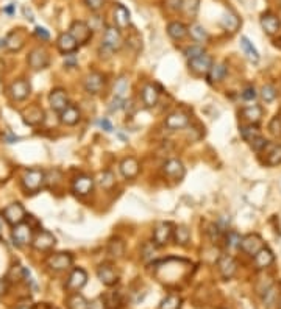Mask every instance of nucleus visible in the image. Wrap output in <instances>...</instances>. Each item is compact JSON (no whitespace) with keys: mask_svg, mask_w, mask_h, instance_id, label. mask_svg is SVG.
Masks as SVG:
<instances>
[{"mask_svg":"<svg viewBox=\"0 0 281 309\" xmlns=\"http://www.w3.org/2000/svg\"><path fill=\"white\" fill-rule=\"evenodd\" d=\"M108 253L116 259L122 258L123 253H125V244H123L122 239H112L108 245Z\"/></svg>","mask_w":281,"mask_h":309,"instance_id":"nucleus-42","label":"nucleus"},{"mask_svg":"<svg viewBox=\"0 0 281 309\" xmlns=\"http://www.w3.org/2000/svg\"><path fill=\"white\" fill-rule=\"evenodd\" d=\"M66 61H64V64L66 66H75V58H74V55H66Z\"/></svg>","mask_w":281,"mask_h":309,"instance_id":"nucleus-58","label":"nucleus"},{"mask_svg":"<svg viewBox=\"0 0 281 309\" xmlns=\"http://www.w3.org/2000/svg\"><path fill=\"white\" fill-rule=\"evenodd\" d=\"M18 309H32V307L30 306H19Z\"/></svg>","mask_w":281,"mask_h":309,"instance_id":"nucleus-59","label":"nucleus"},{"mask_svg":"<svg viewBox=\"0 0 281 309\" xmlns=\"http://www.w3.org/2000/svg\"><path fill=\"white\" fill-rule=\"evenodd\" d=\"M123 44V38L120 35V30L117 27H106L103 39H102V47H105L109 52H116L122 47Z\"/></svg>","mask_w":281,"mask_h":309,"instance_id":"nucleus-6","label":"nucleus"},{"mask_svg":"<svg viewBox=\"0 0 281 309\" xmlns=\"http://www.w3.org/2000/svg\"><path fill=\"white\" fill-rule=\"evenodd\" d=\"M265 164L267 166H278L281 164V145H267L265 147Z\"/></svg>","mask_w":281,"mask_h":309,"instance_id":"nucleus-36","label":"nucleus"},{"mask_svg":"<svg viewBox=\"0 0 281 309\" xmlns=\"http://www.w3.org/2000/svg\"><path fill=\"white\" fill-rule=\"evenodd\" d=\"M67 307L69 309H91V303L83 297L81 293H72L67 298Z\"/></svg>","mask_w":281,"mask_h":309,"instance_id":"nucleus-37","label":"nucleus"},{"mask_svg":"<svg viewBox=\"0 0 281 309\" xmlns=\"http://www.w3.org/2000/svg\"><path fill=\"white\" fill-rule=\"evenodd\" d=\"M69 33L75 38V41L78 42V44H86V42L92 38L91 27L83 21L72 22V25H70V28H69Z\"/></svg>","mask_w":281,"mask_h":309,"instance_id":"nucleus-13","label":"nucleus"},{"mask_svg":"<svg viewBox=\"0 0 281 309\" xmlns=\"http://www.w3.org/2000/svg\"><path fill=\"white\" fill-rule=\"evenodd\" d=\"M188 33L192 36V39L194 41H197V42H205V41H208V32L205 30V28L200 25V24H192L191 27H188Z\"/></svg>","mask_w":281,"mask_h":309,"instance_id":"nucleus-41","label":"nucleus"},{"mask_svg":"<svg viewBox=\"0 0 281 309\" xmlns=\"http://www.w3.org/2000/svg\"><path fill=\"white\" fill-rule=\"evenodd\" d=\"M174 241L177 245H188L189 241H191V231L186 225H178V227L174 228Z\"/></svg>","mask_w":281,"mask_h":309,"instance_id":"nucleus-35","label":"nucleus"},{"mask_svg":"<svg viewBox=\"0 0 281 309\" xmlns=\"http://www.w3.org/2000/svg\"><path fill=\"white\" fill-rule=\"evenodd\" d=\"M74 264V258L70 253H53L50 255L46 261V265L52 272H66L67 269H70Z\"/></svg>","mask_w":281,"mask_h":309,"instance_id":"nucleus-4","label":"nucleus"},{"mask_svg":"<svg viewBox=\"0 0 281 309\" xmlns=\"http://www.w3.org/2000/svg\"><path fill=\"white\" fill-rule=\"evenodd\" d=\"M2 217L5 219L7 223H10L11 227H14V225L18 223H22L27 217L25 214V209L21 203L14 202V203H10L7 205L4 209H2Z\"/></svg>","mask_w":281,"mask_h":309,"instance_id":"nucleus-5","label":"nucleus"},{"mask_svg":"<svg viewBox=\"0 0 281 309\" xmlns=\"http://www.w3.org/2000/svg\"><path fill=\"white\" fill-rule=\"evenodd\" d=\"M200 0H183V11L186 13V16L194 18L197 11H199Z\"/></svg>","mask_w":281,"mask_h":309,"instance_id":"nucleus-47","label":"nucleus"},{"mask_svg":"<svg viewBox=\"0 0 281 309\" xmlns=\"http://www.w3.org/2000/svg\"><path fill=\"white\" fill-rule=\"evenodd\" d=\"M241 46H242V49H244V52H245V55H247V58H248L250 61H253V63H258V61H259V53H258L256 47L251 44L250 39H248L247 36H242V38H241Z\"/></svg>","mask_w":281,"mask_h":309,"instance_id":"nucleus-39","label":"nucleus"},{"mask_svg":"<svg viewBox=\"0 0 281 309\" xmlns=\"http://www.w3.org/2000/svg\"><path fill=\"white\" fill-rule=\"evenodd\" d=\"M164 125L166 128L172 130V131H178V130H183L186 128L189 125V116L186 112H181V111H175L172 114H169L164 120Z\"/></svg>","mask_w":281,"mask_h":309,"instance_id":"nucleus-18","label":"nucleus"},{"mask_svg":"<svg viewBox=\"0 0 281 309\" xmlns=\"http://www.w3.org/2000/svg\"><path fill=\"white\" fill-rule=\"evenodd\" d=\"M261 27L267 35H276L281 28V21L273 13H264L261 16Z\"/></svg>","mask_w":281,"mask_h":309,"instance_id":"nucleus-23","label":"nucleus"},{"mask_svg":"<svg viewBox=\"0 0 281 309\" xmlns=\"http://www.w3.org/2000/svg\"><path fill=\"white\" fill-rule=\"evenodd\" d=\"M279 309H281V304H279Z\"/></svg>","mask_w":281,"mask_h":309,"instance_id":"nucleus-61","label":"nucleus"},{"mask_svg":"<svg viewBox=\"0 0 281 309\" xmlns=\"http://www.w3.org/2000/svg\"><path fill=\"white\" fill-rule=\"evenodd\" d=\"M55 244H56L55 236H53L50 231H47V230L38 231V233L33 236V241H32L33 248L38 250V251H49L50 248H53Z\"/></svg>","mask_w":281,"mask_h":309,"instance_id":"nucleus-12","label":"nucleus"},{"mask_svg":"<svg viewBox=\"0 0 281 309\" xmlns=\"http://www.w3.org/2000/svg\"><path fill=\"white\" fill-rule=\"evenodd\" d=\"M213 58H211V55H208L206 52L200 56H197V58H192L189 60L188 66H189V70L195 75H208L211 66H213Z\"/></svg>","mask_w":281,"mask_h":309,"instance_id":"nucleus-10","label":"nucleus"},{"mask_svg":"<svg viewBox=\"0 0 281 309\" xmlns=\"http://www.w3.org/2000/svg\"><path fill=\"white\" fill-rule=\"evenodd\" d=\"M98 183H100V186H102L103 189L109 191V189L114 188V185H116V178H114V175H112V172L105 171V172L100 174V177H98Z\"/></svg>","mask_w":281,"mask_h":309,"instance_id":"nucleus-44","label":"nucleus"},{"mask_svg":"<svg viewBox=\"0 0 281 309\" xmlns=\"http://www.w3.org/2000/svg\"><path fill=\"white\" fill-rule=\"evenodd\" d=\"M262 247L265 245L259 234H247V236H242L241 239V250L250 256H255Z\"/></svg>","mask_w":281,"mask_h":309,"instance_id":"nucleus-14","label":"nucleus"},{"mask_svg":"<svg viewBox=\"0 0 281 309\" xmlns=\"http://www.w3.org/2000/svg\"><path fill=\"white\" fill-rule=\"evenodd\" d=\"M269 131L272 136L275 137H281V117L279 116H275L270 123H269Z\"/></svg>","mask_w":281,"mask_h":309,"instance_id":"nucleus-49","label":"nucleus"},{"mask_svg":"<svg viewBox=\"0 0 281 309\" xmlns=\"http://www.w3.org/2000/svg\"><path fill=\"white\" fill-rule=\"evenodd\" d=\"M160 98V91L155 86L153 83H146L143 89H140V100H143V105L146 108H153L158 103Z\"/></svg>","mask_w":281,"mask_h":309,"instance_id":"nucleus-21","label":"nucleus"},{"mask_svg":"<svg viewBox=\"0 0 281 309\" xmlns=\"http://www.w3.org/2000/svg\"><path fill=\"white\" fill-rule=\"evenodd\" d=\"M278 287H276V284H273V283H270L269 286H265V289L261 292V295H262V304H264V307H267V309H272L275 304H276V301H278Z\"/></svg>","mask_w":281,"mask_h":309,"instance_id":"nucleus-30","label":"nucleus"},{"mask_svg":"<svg viewBox=\"0 0 281 309\" xmlns=\"http://www.w3.org/2000/svg\"><path fill=\"white\" fill-rule=\"evenodd\" d=\"M181 307V298L178 295H167L166 298H163V301L160 303V309H180Z\"/></svg>","mask_w":281,"mask_h":309,"instance_id":"nucleus-43","label":"nucleus"},{"mask_svg":"<svg viewBox=\"0 0 281 309\" xmlns=\"http://www.w3.org/2000/svg\"><path fill=\"white\" fill-rule=\"evenodd\" d=\"M21 181H22V188L27 192L35 194L46 183V172L41 171V169H36V167L27 169V171H24V174H22Z\"/></svg>","mask_w":281,"mask_h":309,"instance_id":"nucleus-1","label":"nucleus"},{"mask_svg":"<svg viewBox=\"0 0 281 309\" xmlns=\"http://www.w3.org/2000/svg\"><path fill=\"white\" fill-rule=\"evenodd\" d=\"M242 98L245 102H251V100H255V98L258 97V92L255 89V86H247L242 92H241Z\"/></svg>","mask_w":281,"mask_h":309,"instance_id":"nucleus-52","label":"nucleus"},{"mask_svg":"<svg viewBox=\"0 0 281 309\" xmlns=\"http://www.w3.org/2000/svg\"><path fill=\"white\" fill-rule=\"evenodd\" d=\"M278 44H279V46H281V38H279V41H278Z\"/></svg>","mask_w":281,"mask_h":309,"instance_id":"nucleus-60","label":"nucleus"},{"mask_svg":"<svg viewBox=\"0 0 281 309\" xmlns=\"http://www.w3.org/2000/svg\"><path fill=\"white\" fill-rule=\"evenodd\" d=\"M35 33H36V36L41 38L42 41H47V39L50 38V33L46 30L44 27H36V28H35Z\"/></svg>","mask_w":281,"mask_h":309,"instance_id":"nucleus-55","label":"nucleus"},{"mask_svg":"<svg viewBox=\"0 0 281 309\" xmlns=\"http://www.w3.org/2000/svg\"><path fill=\"white\" fill-rule=\"evenodd\" d=\"M128 89H130V83H128V78L126 77H119L114 83V97H119V98H123L128 95Z\"/></svg>","mask_w":281,"mask_h":309,"instance_id":"nucleus-40","label":"nucleus"},{"mask_svg":"<svg viewBox=\"0 0 281 309\" xmlns=\"http://www.w3.org/2000/svg\"><path fill=\"white\" fill-rule=\"evenodd\" d=\"M217 269L223 279H231L237 272V262L231 255H222L217 261Z\"/></svg>","mask_w":281,"mask_h":309,"instance_id":"nucleus-16","label":"nucleus"},{"mask_svg":"<svg viewBox=\"0 0 281 309\" xmlns=\"http://www.w3.org/2000/svg\"><path fill=\"white\" fill-rule=\"evenodd\" d=\"M275 261V255L273 251L269 247H262L255 256H253V265L258 270H264L267 267H270Z\"/></svg>","mask_w":281,"mask_h":309,"instance_id":"nucleus-20","label":"nucleus"},{"mask_svg":"<svg viewBox=\"0 0 281 309\" xmlns=\"http://www.w3.org/2000/svg\"><path fill=\"white\" fill-rule=\"evenodd\" d=\"M86 283H88V273L83 269H78L77 267V269L70 272V275L66 281V290L70 293H77L86 286Z\"/></svg>","mask_w":281,"mask_h":309,"instance_id":"nucleus-7","label":"nucleus"},{"mask_svg":"<svg viewBox=\"0 0 281 309\" xmlns=\"http://www.w3.org/2000/svg\"><path fill=\"white\" fill-rule=\"evenodd\" d=\"M227 72H228L227 64H225V63H216V64L211 66L209 72H208V75H206V77H208V81H209L211 84L219 83V81H222L225 77H227Z\"/></svg>","mask_w":281,"mask_h":309,"instance_id":"nucleus-31","label":"nucleus"},{"mask_svg":"<svg viewBox=\"0 0 281 309\" xmlns=\"http://www.w3.org/2000/svg\"><path fill=\"white\" fill-rule=\"evenodd\" d=\"M241 136H242V139L245 140V142L251 144L253 140H255L256 137H259V136H262V134H261V131H259V128L256 125L247 123V125L241 126Z\"/></svg>","mask_w":281,"mask_h":309,"instance_id":"nucleus-38","label":"nucleus"},{"mask_svg":"<svg viewBox=\"0 0 281 309\" xmlns=\"http://www.w3.org/2000/svg\"><path fill=\"white\" fill-rule=\"evenodd\" d=\"M94 183H95L94 178L89 175H78L72 181V191H74V194H77L80 197H86L92 192Z\"/></svg>","mask_w":281,"mask_h":309,"instance_id":"nucleus-17","label":"nucleus"},{"mask_svg":"<svg viewBox=\"0 0 281 309\" xmlns=\"http://www.w3.org/2000/svg\"><path fill=\"white\" fill-rule=\"evenodd\" d=\"M166 7L172 11L183 10V0H166Z\"/></svg>","mask_w":281,"mask_h":309,"instance_id":"nucleus-54","label":"nucleus"},{"mask_svg":"<svg viewBox=\"0 0 281 309\" xmlns=\"http://www.w3.org/2000/svg\"><path fill=\"white\" fill-rule=\"evenodd\" d=\"M167 35L174 41H181L188 35V27L180 21H172L167 24Z\"/></svg>","mask_w":281,"mask_h":309,"instance_id":"nucleus-29","label":"nucleus"},{"mask_svg":"<svg viewBox=\"0 0 281 309\" xmlns=\"http://www.w3.org/2000/svg\"><path fill=\"white\" fill-rule=\"evenodd\" d=\"M33 236H35L33 228L28 223H25V222L14 225L13 230H11V239H13V242L16 244L18 247L30 245L32 241H33Z\"/></svg>","mask_w":281,"mask_h":309,"instance_id":"nucleus-3","label":"nucleus"},{"mask_svg":"<svg viewBox=\"0 0 281 309\" xmlns=\"http://www.w3.org/2000/svg\"><path fill=\"white\" fill-rule=\"evenodd\" d=\"M250 145H251V148L255 150V151H262V150H265L267 145H269V140L264 139L262 136H259V137H256L255 140H253Z\"/></svg>","mask_w":281,"mask_h":309,"instance_id":"nucleus-51","label":"nucleus"},{"mask_svg":"<svg viewBox=\"0 0 281 309\" xmlns=\"http://www.w3.org/2000/svg\"><path fill=\"white\" fill-rule=\"evenodd\" d=\"M220 24H222V27L225 28V30L233 33V32H236L237 28H239V24H241V21H239V16H237L234 11H230V10H228V11L222 16Z\"/></svg>","mask_w":281,"mask_h":309,"instance_id":"nucleus-34","label":"nucleus"},{"mask_svg":"<svg viewBox=\"0 0 281 309\" xmlns=\"http://www.w3.org/2000/svg\"><path fill=\"white\" fill-rule=\"evenodd\" d=\"M8 95L11 97V100L14 102H22L30 95V83L24 78H19L16 81H13L8 88Z\"/></svg>","mask_w":281,"mask_h":309,"instance_id":"nucleus-11","label":"nucleus"},{"mask_svg":"<svg viewBox=\"0 0 281 309\" xmlns=\"http://www.w3.org/2000/svg\"><path fill=\"white\" fill-rule=\"evenodd\" d=\"M105 75L100 74V72H91L88 74L86 77H84L83 80V86L84 89H86L88 94L91 95H97V94H100L102 89L105 88Z\"/></svg>","mask_w":281,"mask_h":309,"instance_id":"nucleus-9","label":"nucleus"},{"mask_svg":"<svg viewBox=\"0 0 281 309\" xmlns=\"http://www.w3.org/2000/svg\"><path fill=\"white\" fill-rule=\"evenodd\" d=\"M56 47L58 50L64 55H69V53H74L78 47V42L75 41V38L70 35L69 32L67 33H61L56 39Z\"/></svg>","mask_w":281,"mask_h":309,"instance_id":"nucleus-25","label":"nucleus"},{"mask_svg":"<svg viewBox=\"0 0 281 309\" xmlns=\"http://www.w3.org/2000/svg\"><path fill=\"white\" fill-rule=\"evenodd\" d=\"M97 278L100 279V283L111 287L119 283V273L111 264H102L97 269Z\"/></svg>","mask_w":281,"mask_h":309,"instance_id":"nucleus-15","label":"nucleus"},{"mask_svg":"<svg viewBox=\"0 0 281 309\" xmlns=\"http://www.w3.org/2000/svg\"><path fill=\"white\" fill-rule=\"evenodd\" d=\"M22 119L27 125L30 126H38L44 122V111L39 106H30L22 111Z\"/></svg>","mask_w":281,"mask_h":309,"instance_id":"nucleus-24","label":"nucleus"},{"mask_svg":"<svg viewBox=\"0 0 281 309\" xmlns=\"http://www.w3.org/2000/svg\"><path fill=\"white\" fill-rule=\"evenodd\" d=\"M98 125H100L106 133H111V131H112V123H111L108 119H102L100 122H98Z\"/></svg>","mask_w":281,"mask_h":309,"instance_id":"nucleus-56","label":"nucleus"},{"mask_svg":"<svg viewBox=\"0 0 281 309\" xmlns=\"http://www.w3.org/2000/svg\"><path fill=\"white\" fill-rule=\"evenodd\" d=\"M8 290V281L7 279H0V297L5 295Z\"/></svg>","mask_w":281,"mask_h":309,"instance_id":"nucleus-57","label":"nucleus"},{"mask_svg":"<svg viewBox=\"0 0 281 309\" xmlns=\"http://www.w3.org/2000/svg\"><path fill=\"white\" fill-rule=\"evenodd\" d=\"M112 16H114V22L119 28H126L130 25V11L126 7H123L122 4H117L114 7V11H112Z\"/></svg>","mask_w":281,"mask_h":309,"instance_id":"nucleus-32","label":"nucleus"},{"mask_svg":"<svg viewBox=\"0 0 281 309\" xmlns=\"http://www.w3.org/2000/svg\"><path fill=\"white\" fill-rule=\"evenodd\" d=\"M206 231H208V236L211 237V241L216 242V241H219V239H220V236H222V231H223V230H220L219 225H216V223H211Z\"/></svg>","mask_w":281,"mask_h":309,"instance_id":"nucleus-50","label":"nucleus"},{"mask_svg":"<svg viewBox=\"0 0 281 309\" xmlns=\"http://www.w3.org/2000/svg\"><path fill=\"white\" fill-rule=\"evenodd\" d=\"M205 53V49L202 47V46H189V47H186L185 49V56L188 60H192V58H197V56H200V55H203Z\"/></svg>","mask_w":281,"mask_h":309,"instance_id":"nucleus-48","label":"nucleus"},{"mask_svg":"<svg viewBox=\"0 0 281 309\" xmlns=\"http://www.w3.org/2000/svg\"><path fill=\"white\" fill-rule=\"evenodd\" d=\"M81 119V112L77 106L74 105H67L61 112H60V122L63 125H67V126H74L80 122Z\"/></svg>","mask_w":281,"mask_h":309,"instance_id":"nucleus-26","label":"nucleus"},{"mask_svg":"<svg viewBox=\"0 0 281 309\" xmlns=\"http://www.w3.org/2000/svg\"><path fill=\"white\" fill-rule=\"evenodd\" d=\"M163 174L164 177L171 178V180H181L185 177V166H183V163L177 158L167 160L163 164Z\"/></svg>","mask_w":281,"mask_h":309,"instance_id":"nucleus-19","label":"nucleus"},{"mask_svg":"<svg viewBox=\"0 0 281 309\" xmlns=\"http://www.w3.org/2000/svg\"><path fill=\"white\" fill-rule=\"evenodd\" d=\"M84 5H86L91 11H98L103 8L105 0H84Z\"/></svg>","mask_w":281,"mask_h":309,"instance_id":"nucleus-53","label":"nucleus"},{"mask_svg":"<svg viewBox=\"0 0 281 309\" xmlns=\"http://www.w3.org/2000/svg\"><path fill=\"white\" fill-rule=\"evenodd\" d=\"M27 63L30 66L33 70H42L46 69L50 63V58H49V53L46 52V49L42 47H36L33 49L30 53L27 56Z\"/></svg>","mask_w":281,"mask_h":309,"instance_id":"nucleus-8","label":"nucleus"},{"mask_svg":"<svg viewBox=\"0 0 281 309\" xmlns=\"http://www.w3.org/2000/svg\"><path fill=\"white\" fill-rule=\"evenodd\" d=\"M241 114H242V119L247 122V123H251V125H256L261 122L262 116H264V109L262 106L259 105H250V106H245L242 111H241Z\"/></svg>","mask_w":281,"mask_h":309,"instance_id":"nucleus-28","label":"nucleus"},{"mask_svg":"<svg viewBox=\"0 0 281 309\" xmlns=\"http://www.w3.org/2000/svg\"><path fill=\"white\" fill-rule=\"evenodd\" d=\"M241 239H242V236L239 234V233L230 231V233L227 234V237H225V244H227V247L231 248V250L241 248Z\"/></svg>","mask_w":281,"mask_h":309,"instance_id":"nucleus-46","label":"nucleus"},{"mask_svg":"<svg viewBox=\"0 0 281 309\" xmlns=\"http://www.w3.org/2000/svg\"><path fill=\"white\" fill-rule=\"evenodd\" d=\"M278 95V91L273 84H264L262 89H261V97L265 103H272Z\"/></svg>","mask_w":281,"mask_h":309,"instance_id":"nucleus-45","label":"nucleus"},{"mask_svg":"<svg viewBox=\"0 0 281 309\" xmlns=\"http://www.w3.org/2000/svg\"><path fill=\"white\" fill-rule=\"evenodd\" d=\"M139 171H140V166L136 158L128 157L120 161V172L125 178H128V180L136 178L139 175Z\"/></svg>","mask_w":281,"mask_h":309,"instance_id":"nucleus-27","label":"nucleus"},{"mask_svg":"<svg viewBox=\"0 0 281 309\" xmlns=\"http://www.w3.org/2000/svg\"><path fill=\"white\" fill-rule=\"evenodd\" d=\"M174 225L171 222H158L152 231V244L155 247H164L174 236Z\"/></svg>","mask_w":281,"mask_h":309,"instance_id":"nucleus-2","label":"nucleus"},{"mask_svg":"<svg viewBox=\"0 0 281 309\" xmlns=\"http://www.w3.org/2000/svg\"><path fill=\"white\" fill-rule=\"evenodd\" d=\"M49 105L53 111L56 112H61L67 105H69V100H67V94L64 89L61 88H56L53 89L50 94H49Z\"/></svg>","mask_w":281,"mask_h":309,"instance_id":"nucleus-22","label":"nucleus"},{"mask_svg":"<svg viewBox=\"0 0 281 309\" xmlns=\"http://www.w3.org/2000/svg\"><path fill=\"white\" fill-rule=\"evenodd\" d=\"M4 46L11 50V52H18L22 49L24 46V35L21 32H11L8 33V36L4 39Z\"/></svg>","mask_w":281,"mask_h":309,"instance_id":"nucleus-33","label":"nucleus"}]
</instances>
